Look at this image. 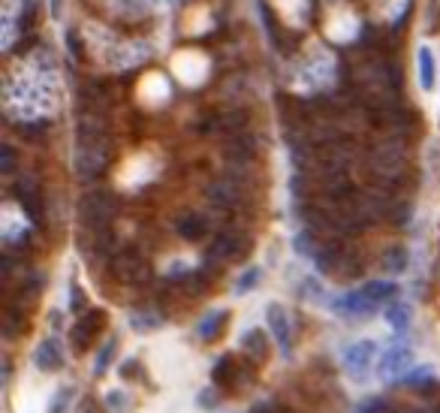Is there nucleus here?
Listing matches in <instances>:
<instances>
[{"mask_svg":"<svg viewBox=\"0 0 440 413\" xmlns=\"http://www.w3.org/2000/svg\"><path fill=\"white\" fill-rule=\"evenodd\" d=\"M118 205H115V196L106 193V190H91V193L82 200L78 205V214H82V224L97 233V229H109L112 218H115Z\"/></svg>","mask_w":440,"mask_h":413,"instance_id":"1","label":"nucleus"},{"mask_svg":"<svg viewBox=\"0 0 440 413\" xmlns=\"http://www.w3.org/2000/svg\"><path fill=\"white\" fill-rule=\"evenodd\" d=\"M76 166L85 178H97L103 169L109 166V142L103 139H78L76 151Z\"/></svg>","mask_w":440,"mask_h":413,"instance_id":"2","label":"nucleus"},{"mask_svg":"<svg viewBox=\"0 0 440 413\" xmlns=\"http://www.w3.org/2000/svg\"><path fill=\"white\" fill-rule=\"evenodd\" d=\"M371 169L383 178L401 176V169H404V145L401 142H395V139L380 142V145L371 151Z\"/></svg>","mask_w":440,"mask_h":413,"instance_id":"3","label":"nucleus"},{"mask_svg":"<svg viewBox=\"0 0 440 413\" xmlns=\"http://www.w3.org/2000/svg\"><path fill=\"white\" fill-rule=\"evenodd\" d=\"M112 275H115L121 284L139 287V284L148 281L151 268L145 263V257H139L136 251H124V253H115V257H112Z\"/></svg>","mask_w":440,"mask_h":413,"instance_id":"4","label":"nucleus"},{"mask_svg":"<svg viewBox=\"0 0 440 413\" xmlns=\"http://www.w3.org/2000/svg\"><path fill=\"white\" fill-rule=\"evenodd\" d=\"M100 323H103L100 311H87V314L78 317V323L73 326V332H70V344H73L76 353H85L87 347H91V341H94V335H97Z\"/></svg>","mask_w":440,"mask_h":413,"instance_id":"5","label":"nucleus"},{"mask_svg":"<svg viewBox=\"0 0 440 413\" xmlns=\"http://www.w3.org/2000/svg\"><path fill=\"white\" fill-rule=\"evenodd\" d=\"M374 353H377V347H374L371 341H356V344L350 347L347 353H344V365H347V371H350L353 377H362L365 371L371 368Z\"/></svg>","mask_w":440,"mask_h":413,"instance_id":"6","label":"nucleus"},{"mask_svg":"<svg viewBox=\"0 0 440 413\" xmlns=\"http://www.w3.org/2000/svg\"><path fill=\"white\" fill-rule=\"evenodd\" d=\"M15 200H19V205L28 211L30 220H39V214H43V200H39V190H36L34 178H21L19 184H15Z\"/></svg>","mask_w":440,"mask_h":413,"instance_id":"7","label":"nucleus"},{"mask_svg":"<svg viewBox=\"0 0 440 413\" xmlns=\"http://www.w3.org/2000/svg\"><path fill=\"white\" fill-rule=\"evenodd\" d=\"M266 320H269V329H271V335H275V341L281 344V350L290 353V320H286V314L281 311V305H269Z\"/></svg>","mask_w":440,"mask_h":413,"instance_id":"8","label":"nucleus"},{"mask_svg":"<svg viewBox=\"0 0 440 413\" xmlns=\"http://www.w3.org/2000/svg\"><path fill=\"white\" fill-rule=\"evenodd\" d=\"M374 308L377 305H374L371 299H365L362 290L353 293V296H344L341 301H335V311L344 314V317H371Z\"/></svg>","mask_w":440,"mask_h":413,"instance_id":"9","label":"nucleus"},{"mask_svg":"<svg viewBox=\"0 0 440 413\" xmlns=\"http://www.w3.org/2000/svg\"><path fill=\"white\" fill-rule=\"evenodd\" d=\"M253 154H257V142H253L247 133H235V136L227 139V157L235 163H251Z\"/></svg>","mask_w":440,"mask_h":413,"instance_id":"10","label":"nucleus"},{"mask_svg":"<svg viewBox=\"0 0 440 413\" xmlns=\"http://www.w3.org/2000/svg\"><path fill=\"white\" fill-rule=\"evenodd\" d=\"M34 362H36L43 371H58L61 365H63V356H61V350H58V341H54V338L43 341V344L36 347V353H34Z\"/></svg>","mask_w":440,"mask_h":413,"instance_id":"11","label":"nucleus"},{"mask_svg":"<svg viewBox=\"0 0 440 413\" xmlns=\"http://www.w3.org/2000/svg\"><path fill=\"white\" fill-rule=\"evenodd\" d=\"M178 235L184 238V242H199V238L208 235V220L202 218V214H187V218L178 220Z\"/></svg>","mask_w":440,"mask_h":413,"instance_id":"12","label":"nucleus"},{"mask_svg":"<svg viewBox=\"0 0 440 413\" xmlns=\"http://www.w3.org/2000/svg\"><path fill=\"white\" fill-rule=\"evenodd\" d=\"M238 248H242V244H238V238L233 233H220L211 244H208V260H211V263L214 260H229L238 253Z\"/></svg>","mask_w":440,"mask_h":413,"instance_id":"13","label":"nucleus"},{"mask_svg":"<svg viewBox=\"0 0 440 413\" xmlns=\"http://www.w3.org/2000/svg\"><path fill=\"white\" fill-rule=\"evenodd\" d=\"M410 350L407 347H392V350H386V356H383V362H380V368H383V374H395V371H401L404 365H410Z\"/></svg>","mask_w":440,"mask_h":413,"instance_id":"14","label":"nucleus"},{"mask_svg":"<svg viewBox=\"0 0 440 413\" xmlns=\"http://www.w3.org/2000/svg\"><path fill=\"white\" fill-rule=\"evenodd\" d=\"M208 200H211L214 205H220V209H233V205H235V187L227 184V181L211 184V187H208Z\"/></svg>","mask_w":440,"mask_h":413,"instance_id":"15","label":"nucleus"},{"mask_svg":"<svg viewBox=\"0 0 440 413\" xmlns=\"http://www.w3.org/2000/svg\"><path fill=\"white\" fill-rule=\"evenodd\" d=\"M419 82L426 91L434 88V54H431V49H419Z\"/></svg>","mask_w":440,"mask_h":413,"instance_id":"16","label":"nucleus"},{"mask_svg":"<svg viewBox=\"0 0 440 413\" xmlns=\"http://www.w3.org/2000/svg\"><path fill=\"white\" fill-rule=\"evenodd\" d=\"M242 347L253 356V359H262V356H266V332L251 329V332H247V335L242 338Z\"/></svg>","mask_w":440,"mask_h":413,"instance_id":"17","label":"nucleus"},{"mask_svg":"<svg viewBox=\"0 0 440 413\" xmlns=\"http://www.w3.org/2000/svg\"><path fill=\"white\" fill-rule=\"evenodd\" d=\"M223 320H227V314L211 311L202 323H199V338H202V341H214V338L220 335V326H223Z\"/></svg>","mask_w":440,"mask_h":413,"instance_id":"18","label":"nucleus"},{"mask_svg":"<svg viewBox=\"0 0 440 413\" xmlns=\"http://www.w3.org/2000/svg\"><path fill=\"white\" fill-rule=\"evenodd\" d=\"M218 127L223 133H229V136H235V133H244L247 127V115L244 112H227L218 118Z\"/></svg>","mask_w":440,"mask_h":413,"instance_id":"19","label":"nucleus"},{"mask_svg":"<svg viewBox=\"0 0 440 413\" xmlns=\"http://www.w3.org/2000/svg\"><path fill=\"white\" fill-rule=\"evenodd\" d=\"M365 299H371L374 305H380V301H386L389 296H395V284H386V281H374L368 284V287H362Z\"/></svg>","mask_w":440,"mask_h":413,"instance_id":"20","label":"nucleus"},{"mask_svg":"<svg viewBox=\"0 0 440 413\" xmlns=\"http://www.w3.org/2000/svg\"><path fill=\"white\" fill-rule=\"evenodd\" d=\"M19 332H25V314H21L19 308H10V311L3 314V335L15 338Z\"/></svg>","mask_w":440,"mask_h":413,"instance_id":"21","label":"nucleus"},{"mask_svg":"<svg viewBox=\"0 0 440 413\" xmlns=\"http://www.w3.org/2000/svg\"><path fill=\"white\" fill-rule=\"evenodd\" d=\"M383 266L389 268V272H404V266H407V253L404 248H392L383 253Z\"/></svg>","mask_w":440,"mask_h":413,"instance_id":"22","label":"nucleus"},{"mask_svg":"<svg viewBox=\"0 0 440 413\" xmlns=\"http://www.w3.org/2000/svg\"><path fill=\"white\" fill-rule=\"evenodd\" d=\"M15 160H19V157H15V148L10 145V142H3V145H0V172L10 176V172L15 169Z\"/></svg>","mask_w":440,"mask_h":413,"instance_id":"23","label":"nucleus"},{"mask_svg":"<svg viewBox=\"0 0 440 413\" xmlns=\"http://www.w3.org/2000/svg\"><path fill=\"white\" fill-rule=\"evenodd\" d=\"M233 359H229V356H223V359L214 365V380H218V383H229V380H233Z\"/></svg>","mask_w":440,"mask_h":413,"instance_id":"24","label":"nucleus"},{"mask_svg":"<svg viewBox=\"0 0 440 413\" xmlns=\"http://www.w3.org/2000/svg\"><path fill=\"white\" fill-rule=\"evenodd\" d=\"M386 320L395 326L398 332H401L404 326H407V308H404V305H392V308H386Z\"/></svg>","mask_w":440,"mask_h":413,"instance_id":"25","label":"nucleus"},{"mask_svg":"<svg viewBox=\"0 0 440 413\" xmlns=\"http://www.w3.org/2000/svg\"><path fill=\"white\" fill-rule=\"evenodd\" d=\"M112 353H115V341H109L106 347L100 350V356H97V362H94V374H103V371L109 368V362H112Z\"/></svg>","mask_w":440,"mask_h":413,"instance_id":"26","label":"nucleus"},{"mask_svg":"<svg viewBox=\"0 0 440 413\" xmlns=\"http://www.w3.org/2000/svg\"><path fill=\"white\" fill-rule=\"evenodd\" d=\"M133 326L136 329H154V326H160V314H133Z\"/></svg>","mask_w":440,"mask_h":413,"instance_id":"27","label":"nucleus"},{"mask_svg":"<svg viewBox=\"0 0 440 413\" xmlns=\"http://www.w3.org/2000/svg\"><path fill=\"white\" fill-rule=\"evenodd\" d=\"M257 281H260V272H257V268H251V272H247L244 277H242V281H238V293H247V290H253V287H257Z\"/></svg>","mask_w":440,"mask_h":413,"instance_id":"28","label":"nucleus"},{"mask_svg":"<svg viewBox=\"0 0 440 413\" xmlns=\"http://www.w3.org/2000/svg\"><path fill=\"white\" fill-rule=\"evenodd\" d=\"M70 301H73V311H85V293L78 290V284L70 287Z\"/></svg>","mask_w":440,"mask_h":413,"instance_id":"29","label":"nucleus"},{"mask_svg":"<svg viewBox=\"0 0 440 413\" xmlns=\"http://www.w3.org/2000/svg\"><path fill=\"white\" fill-rule=\"evenodd\" d=\"M106 401H109V407L115 410V413H121V410L127 407V399H124L121 392H109V399H106Z\"/></svg>","mask_w":440,"mask_h":413,"instance_id":"30","label":"nucleus"},{"mask_svg":"<svg viewBox=\"0 0 440 413\" xmlns=\"http://www.w3.org/2000/svg\"><path fill=\"white\" fill-rule=\"evenodd\" d=\"M67 45H70V54H76V58L82 61V43H78V36L73 34V30L67 34Z\"/></svg>","mask_w":440,"mask_h":413,"instance_id":"31","label":"nucleus"},{"mask_svg":"<svg viewBox=\"0 0 440 413\" xmlns=\"http://www.w3.org/2000/svg\"><path fill=\"white\" fill-rule=\"evenodd\" d=\"M383 410H386V401H380V399H371V401H368V404H365V407L359 410V413H383Z\"/></svg>","mask_w":440,"mask_h":413,"instance_id":"32","label":"nucleus"},{"mask_svg":"<svg viewBox=\"0 0 440 413\" xmlns=\"http://www.w3.org/2000/svg\"><path fill=\"white\" fill-rule=\"evenodd\" d=\"M136 371H139V362H136V359H130V362L121 365V374H124V377H133Z\"/></svg>","mask_w":440,"mask_h":413,"instance_id":"33","label":"nucleus"},{"mask_svg":"<svg viewBox=\"0 0 440 413\" xmlns=\"http://www.w3.org/2000/svg\"><path fill=\"white\" fill-rule=\"evenodd\" d=\"M202 407H211V392H202Z\"/></svg>","mask_w":440,"mask_h":413,"instance_id":"34","label":"nucleus"},{"mask_svg":"<svg viewBox=\"0 0 440 413\" xmlns=\"http://www.w3.org/2000/svg\"><path fill=\"white\" fill-rule=\"evenodd\" d=\"M82 413H94V401H85L82 404Z\"/></svg>","mask_w":440,"mask_h":413,"instance_id":"35","label":"nucleus"}]
</instances>
